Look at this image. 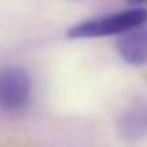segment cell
Returning a JSON list of instances; mask_svg holds the SVG:
<instances>
[{"instance_id":"6da1fadb","label":"cell","mask_w":147,"mask_h":147,"mask_svg":"<svg viewBox=\"0 0 147 147\" xmlns=\"http://www.w3.org/2000/svg\"><path fill=\"white\" fill-rule=\"evenodd\" d=\"M145 21H147V9L136 6L93 19V21H86L78 26H73L69 30V37H102V36H114V34L123 36L130 30L144 26Z\"/></svg>"},{"instance_id":"7a4b0ae2","label":"cell","mask_w":147,"mask_h":147,"mask_svg":"<svg viewBox=\"0 0 147 147\" xmlns=\"http://www.w3.org/2000/svg\"><path fill=\"white\" fill-rule=\"evenodd\" d=\"M32 84L30 76L22 67L7 65L0 69V110L17 112L30 100Z\"/></svg>"},{"instance_id":"3957f363","label":"cell","mask_w":147,"mask_h":147,"mask_svg":"<svg viewBox=\"0 0 147 147\" xmlns=\"http://www.w3.org/2000/svg\"><path fill=\"white\" fill-rule=\"evenodd\" d=\"M117 50L123 60L130 65L147 63V28L140 26L123 34L117 41Z\"/></svg>"},{"instance_id":"277c9868","label":"cell","mask_w":147,"mask_h":147,"mask_svg":"<svg viewBox=\"0 0 147 147\" xmlns=\"http://www.w3.org/2000/svg\"><path fill=\"white\" fill-rule=\"evenodd\" d=\"M119 130L125 138H138L147 130V106H132L123 114Z\"/></svg>"}]
</instances>
